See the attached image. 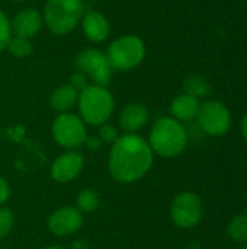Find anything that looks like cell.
I'll list each match as a JSON object with an SVG mask.
<instances>
[{
    "label": "cell",
    "instance_id": "obj_8",
    "mask_svg": "<svg viewBox=\"0 0 247 249\" xmlns=\"http://www.w3.org/2000/svg\"><path fill=\"white\" fill-rule=\"evenodd\" d=\"M77 71L83 73L92 85L108 86L112 79V67L108 61V57L103 51L89 47L82 50L74 60Z\"/></svg>",
    "mask_w": 247,
    "mask_h": 249
},
{
    "label": "cell",
    "instance_id": "obj_18",
    "mask_svg": "<svg viewBox=\"0 0 247 249\" xmlns=\"http://www.w3.org/2000/svg\"><path fill=\"white\" fill-rule=\"evenodd\" d=\"M100 204V196L93 188H84L79 193L76 198V209L83 213H92L95 212Z\"/></svg>",
    "mask_w": 247,
    "mask_h": 249
},
{
    "label": "cell",
    "instance_id": "obj_31",
    "mask_svg": "<svg viewBox=\"0 0 247 249\" xmlns=\"http://www.w3.org/2000/svg\"><path fill=\"white\" fill-rule=\"evenodd\" d=\"M246 203H247V198H246Z\"/></svg>",
    "mask_w": 247,
    "mask_h": 249
},
{
    "label": "cell",
    "instance_id": "obj_2",
    "mask_svg": "<svg viewBox=\"0 0 247 249\" xmlns=\"http://www.w3.org/2000/svg\"><path fill=\"white\" fill-rule=\"evenodd\" d=\"M148 144L154 155L166 159H173L182 155L188 146V131L185 125L175 118L162 117L159 118L148 136Z\"/></svg>",
    "mask_w": 247,
    "mask_h": 249
},
{
    "label": "cell",
    "instance_id": "obj_19",
    "mask_svg": "<svg viewBox=\"0 0 247 249\" xmlns=\"http://www.w3.org/2000/svg\"><path fill=\"white\" fill-rule=\"evenodd\" d=\"M227 235L237 244H247V213H240L229 222Z\"/></svg>",
    "mask_w": 247,
    "mask_h": 249
},
{
    "label": "cell",
    "instance_id": "obj_22",
    "mask_svg": "<svg viewBox=\"0 0 247 249\" xmlns=\"http://www.w3.org/2000/svg\"><path fill=\"white\" fill-rule=\"evenodd\" d=\"M12 36L10 29V19L6 16V13L0 9V53L6 50V45Z\"/></svg>",
    "mask_w": 247,
    "mask_h": 249
},
{
    "label": "cell",
    "instance_id": "obj_15",
    "mask_svg": "<svg viewBox=\"0 0 247 249\" xmlns=\"http://www.w3.org/2000/svg\"><path fill=\"white\" fill-rule=\"evenodd\" d=\"M199 107H201L199 99H197L188 93H181L172 101L169 112H170L172 118H175L176 121L183 124V123L197 120Z\"/></svg>",
    "mask_w": 247,
    "mask_h": 249
},
{
    "label": "cell",
    "instance_id": "obj_23",
    "mask_svg": "<svg viewBox=\"0 0 247 249\" xmlns=\"http://www.w3.org/2000/svg\"><path fill=\"white\" fill-rule=\"evenodd\" d=\"M98 137L100 139V142H102V143L114 144V143L116 142V139L119 137V134H118V130H116L114 125H111V124H108V123H105V124L99 125Z\"/></svg>",
    "mask_w": 247,
    "mask_h": 249
},
{
    "label": "cell",
    "instance_id": "obj_20",
    "mask_svg": "<svg viewBox=\"0 0 247 249\" xmlns=\"http://www.w3.org/2000/svg\"><path fill=\"white\" fill-rule=\"evenodd\" d=\"M6 50L17 58H26L32 54L33 47H32V42L29 39L12 35L7 45H6Z\"/></svg>",
    "mask_w": 247,
    "mask_h": 249
},
{
    "label": "cell",
    "instance_id": "obj_12",
    "mask_svg": "<svg viewBox=\"0 0 247 249\" xmlns=\"http://www.w3.org/2000/svg\"><path fill=\"white\" fill-rule=\"evenodd\" d=\"M42 25H44L42 13L33 7H25L19 10L15 15V18L10 20L12 35L26 38V39H31L32 36H35L41 31Z\"/></svg>",
    "mask_w": 247,
    "mask_h": 249
},
{
    "label": "cell",
    "instance_id": "obj_4",
    "mask_svg": "<svg viewBox=\"0 0 247 249\" xmlns=\"http://www.w3.org/2000/svg\"><path fill=\"white\" fill-rule=\"evenodd\" d=\"M83 0H47L42 9V20L54 35L70 34L84 15Z\"/></svg>",
    "mask_w": 247,
    "mask_h": 249
},
{
    "label": "cell",
    "instance_id": "obj_21",
    "mask_svg": "<svg viewBox=\"0 0 247 249\" xmlns=\"http://www.w3.org/2000/svg\"><path fill=\"white\" fill-rule=\"evenodd\" d=\"M13 223H15L13 213L9 209L1 206L0 207V239L6 238L12 232Z\"/></svg>",
    "mask_w": 247,
    "mask_h": 249
},
{
    "label": "cell",
    "instance_id": "obj_3",
    "mask_svg": "<svg viewBox=\"0 0 247 249\" xmlns=\"http://www.w3.org/2000/svg\"><path fill=\"white\" fill-rule=\"evenodd\" d=\"M79 117L84 124L99 127L109 121L115 109V99L106 86L87 85L79 92Z\"/></svg>",
    "mask_w": 247,
    "mask_h": 249
},
{
    "label": "cell",
    "instance_id": "obj_7",
    "mask_svg": "<svg viewBox=\"0 0 247 249\" xmlns=\"http://www.w3.org/2000/svg\"><path fill=\"white\" fill-rule=\"evenodd\" d=\"M197 123L202 133L211 137H221L229 133L233 124L231 112L229 108L215 99H210L205 102H201Z\"/></svg>",
    "mask_w": 247,
    "mask_h": 249
},
{
    "label": "cell",
    "instance_id": "obj_10",
    "mask_svg": "<svg viewBox=\"0 0 247 249\" xmlns=\"http://www.w3.org/2000/svg\"><path fill=\"white\" fill-rule=\"evenodd\" d=\"M47 225L52 235L70 236L83 226V214L71 206L60 207L49 214Z\"/></svg>",
    "mask_w": 247,
    "mask_h": 249
},
{
    "label": "cell",
    "instance_id": "obj_30",
    "mask_svg": "<svg viewBox=\"0 0 247 249\" xmlns=\"http://www.w3.org/2000/svg\"><path fill=\"white\" fill-rule=\"evenodd\" d=\"M237 249H247V244H243V245H242L240 248H237Z\"/></svg>",
    "mask_w": 247,
    "mask_h": 249
},
{
    "label": "cell",
    "instance_id": "obj_16",
    "mask_svg": "<svg viewBox=\"0 0 247 249\" xmlns=\"http://www.w3.org/2000/svg\"><path fill=\"white\" fill-rule=\"evenodd\" d=\"M77 99H79V90L74 89L70 83H67L52 90L49 96V105L55 112L64 114V112H70V109L74 105H77Z\"/></svg>",
    "mask_w": 247,
    "mask_h": 249
},
{
    "label": "cell",
    "instance_id": "obj_28",
    "mask_svg": "<svg viewBox=\"0 0 247 249\" xmlns=\"http://www.w3.org/2000/svg\"><path fill=\"white\" fill-rule=\"evenodd\" d=\"M44 249H66L64 247H58V245H51V247H45Z\"/></svg>",
    "mask_w": 247,
    "mask_h": 249
},
{
    "label": "cell",
    "instance_id": "obj_26",
    "mask_svg": "<svg viewBox=\"0 0 247 249\" xmlns=\"http://www.w3.org/2000/svg\"><path fill=\"white\" fill-rule=\"evenodd\" d=\"M84 144H87L89 146V149H95V150H98L99 147H100V144H102V142H100V139L99 137H86V142H84Z\"/></svg>",
    "mask_w": 247,
    "mask_h": 249
},
{
    "label": "cell",
    "instance_id": "obj_1",
    "mask_svg": "<svg viewBox=\"0 0 247 249\" xmlns=\"http://www.w3.org/2000/svg\"><path fill=\"white\" fill-rule=\"evenodd\" d=\"M154 153L146 139L138 134H122L111 144L108 171L119 184L140 181L153 166Z\"/></svg>",
    "mask_w": 247,
    "mask_h": 249
},
{
    "label": "cell",
    "instance_id": "obj_24",
    "mask_svg": "<svg viewBox=\"0 0 247 249\" xmlns=\"http://www.w3.org/2000/svg\"><path fill=\"white\" fill-rule=\"evenodd\" d=\"M70 85H71L74 89H77V90L80 92V90H82V89H84L89 83H87V77H86L83 73L76 71V73L71 76V79H70Z\"/></svg>",
    "mask_w": 247,
    "mask_h": 249
},
{
    "label": "cell",
    "instance_id": "obj_14",
    "mask_svg": "<svg viewBox=\"0 0 247 249\" xmlns=\"http://www.w3.org/2000/svg\"><path fill=\"white\" fill-rule=\"evenodd\" d=\"M148 121V109L140 102H131L119 114V127L125 134H137Z\"/></svg>",
    "mask_w": 247,
    "mask_h": 249
},
{
    "label": "cell",
    "instance_id": "obj_6",
    "mask_svg": "<svg viewBox=\"0 0 247 249\" xmlns=\"http://www.w3.org/2000/svg\"><path fill=\"white\" fill-rule=\"evenodd\" d=\"M51 133L55 143L67 150H76L82 147L87 137L86 124L73 112L58 114L52 121Z\"/></svg>",
    "mask_w": 247,
    "mask_h": 249
},
{
    "label": "cell",
    "instance_id": "obj_27",
    "mask_svg": "<svg viewBox=\"0 0 247 249\" xmlns=\"http://www.w3.org/2000/svg\"><path fill=\"white\" fill-rule=\"evenodd\" d=\"M240 130H242L243 139L247 142V114L243 117V120H242V127H240Z\"/></svg>",
    "mask_w": 247,
    "mask_h": 249
},
{
    "label": "cell",
    "instance_id": "obj_29",
    "mask_svg": "<svg viewBox=\"0 0 247 249\" xmlns=\"http://www.w3.org/2000/svg\"><path fill=\"white\" fill-rule=\"evenodd\" d=\"M10 1H13V3H23L25 0H10Z\"/></svg>",
    "mask_w": 247,
    "mask_h": 249
},
{
    "label": "cell",
    "instance_id": "obj_25",
    "mask_svg": "<svg viewBox=\"0 0 247 249\" xmlns=\"http://www.w3.org/2000/svg\"><path fill=\"white\" fill-rule=\"evenodd\" d=\"M9 197H10V187L7 181L3 177H0V207L9 200Z\"/></svg>",
    "mask_w": 247,
    "mask_h": 249
},
{
    "label": "cell",
    "instance_id": "obj_13",
    "mask_svg": "<svg viewBox=\"0 0 247 249\" xmlns=\"http://www.w3.org/2000/svg\"><path fill=\"white\" fill-rule=\"evenodd\" d=\"M80 23H82L84 36L93 44H100V42L106 41L111 34L109 20L100 12L86 10Z\"/></svg>",
    "mask_w": 247,
    "mask_h": 249
},
{
    "label": "cell",
    "instance_id": "obj_9",
    "mask_svg": "<svg viewBox=\"0 0 247 249\" xmlns=\"http://www.w3.org/2000/svg\"><path fill=\"white\" fill-rule=\"evenodd\" d=\"M204 216L201 198L191 191L178 194L170 204V219L179 229H194Z\"/></svg>",
    "mask_w": 247,
    "mask_h": 249
},
{
    "label": "cell",
    "instance_id": "obj_5",
    "mask_svg": "<svg viewBox=\"0 0 247 249\" xmlns=\"http://www.w3.org/2000/svg\"><path fill=\"white\" fill-rule=\"evenodd\" d=\"M106 57L112 70L130 71L143 63L146 57V44L137 35H122L111 42Z\"/></svg>",
    "mask_w": 247,
    "mask_h": 249
},
{
    "label": "cell",
    "instance_id": "obj_17",
    "mask_svg": "<svg viewBox=\"0 0 247 249\" xmlns=\"http://www.w3.org/2000/svg\"><path fill=\"white\" fill-rule=\"evenodd\" d=\"M183 93H188L197 99H201L207 95H210L211 92V86L208 83V80L199 74H192L189 77H186L185 83H183Z\"/></svg>",
    "mask_w": 247,
    "mask_h": 249
},
{
    "label": "cell",
    "instance_id": "obj_11",
    "mask_svg": "<svg viewBox=\"0 0 247 249\" xmlns=\"http://www.w3.org/2000/svg\"><path fill=\"white\" fill-rule=\"evenodd\" d=\"M84 168L83 156L76 150H68L60 155L51 165V177L58 184H68L74 181Z\"/></svg>",
    "mask_w": 247,
    "mask_h": 249
}]
</instances>
